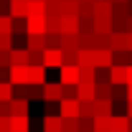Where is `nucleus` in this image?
Wrapping results in <instances>:
<instances>
[{
	"label": "nucleus",
	"instance_id": "1",
	"mask_svg": "<svg viewBox=\"0 0 132 132\" xmlns=\"http://www.w3.org/2000/svg\"><path fill=\"white\" fill-rule=\"evenodd\" d=\"M76 81H79V66L76 64L59 66V84H76Z\"/></svg>",
	"mask_w": 132,
	"mask_h": 132
},
{
	"label": "nucleus",
	"instance_id": "2",
	"mask_svg": "<svg viewBox=\"0 0 132 132\" xmlns=\"http://www.w3.org/2000/svg\"><path fill=\"white\" fill-rule=\"evenodd\" d=\"M41 66L43 69H59L61 66V48H43L41 51Z\"/></svg>",
	"mask_w": 132,
	"mask_h": 132
},
{
	"label": "nucleus",
	"instance_id": "3",
	"mask_svg": "<svg viewBox=\"0 0 132 132\" xmlns=\"http://www.w3.org/2000/svg\"><path fill=\"white\" fill-rule=\"evenodd\" d=\"M43 81H46V69L41 64L26 66V84H43Z\"/></svg>",
	"mask_w": 132,
	"mask_h": 132
},
{
	"label": "nucleus",
	"instance_id": "4",
	"mask_svg": "<svg viewBox=\"0 0 132 132\" xmlns=\"http://www.w3.org/2000/svg\"><path fill=\"white\" fill-rule=\"evenodd\" d=\"M59 117H79V99H59Z\"/></svg>",
	"mask_w": 132,
	"mask_h": 132
},
{
	"label": "nucleus",
	"instance_id": "5",
	"mask_svg": "<svg viewBox=\"0 0 132 132\" xmlns=\"http://www.w3.org/2000/svg\"><path fill=\"white\" fill-rule=\"evenodd\" d=\"M41 99H46V102H59L61 99V84H41Z\"/></svg>",
	"mask_w": 132,
	"mask_h": 132
},
{
	"label": "nucleus",
	"instance_id": "6",
	"mask_svg": "<svg viewBox=\"0 0 132 132\" xmlns=\"http://www.w3.org/2000/svg\"><path fill=\"white\" fill-rule=\"evenodd\" d=\"M76 99H94V79L76 81Z\"/></svg>",
	"mask_w": 132,
	"mask_h": 132
},
{
	"label": "nucleus",
	"instance_id": "7",
	"mask_svg": "<svg viewBox=\"0 0 132 132\" xmlns=\"http://www.w3.org/2000/svg\"><path fill=\"white\" fill-rule=\"evenodd\" d=\"M94 18H112V0H92Z\"/></svg>",
	"mask_w": 132,
	"mask_h": 132
},
{
	"label": "nucleus",
	"instance_id": "8",
	"mask_svg": "<svg viewBox=\"0 0 132 132\" xmlns=\"http://www.w3.org/2000/svg\"><path fill=\"white\" fill-rule=\"evenodd\" d=\"M28 107H31V102L26 97H13L8 102V112L10 114H28Z\"/></svg>",
	"mask_w": 132,
	"mask_h": 132
},
{
	"label": "nucleus",
	"instance_id": "9",
	"mask_svg": "<svg viewBox=\"0 0 132 132\" xmlns=\"http://www.w3.org/2000/svg\"><path fill=\"white\" fill-rule=\"evenodd\" d=\"M59 33H79V18L76 15H61Z\"/></svg>",
	"mask_w": 132,
	"mask_h": 132
},
{
	"label": "nucleus",
	"instance_id": "10",
	"mask_svg": "<svg viewBox=\"0 0 132 132\" xmlns=\"http://www.w3.org/2000/svg\"><path fill=\"white\" fill-rule=\"evenodd\" d=\"M28 130H31L28 114H10V132H28Z\"/></svg>",
	"mask_w": 132,
	"mask_h": 132
},
{
	"label": "nucleus",
	"instance_id": "11",
	"mask_svg": "<svg viewBox=\"0 0 132 132\" xmlns=\"http://www.w3.org/2000/svg\"><path fill=\"white\" fill-rule=\"evenodd\" d=\"M109 132H130V117L127 114H112Z\"/></svg>",
	"mask_w": 132,
	"mask_h": 132
},
{
	"label": "nucleus",
	"instance_id": "12",
	"mask_svg": "<svg viewBox=\"0 0 132 132\" xmlns=\"http://www.w3.org/2000/svg\"><path fill=\"white\" fill-rule=\"evenodd\" d=\"M109 84H127V66L119 64L109 66Z\"/></svg>",
	"mask_w": 132,
	"mask_h": 132
},
{
	"label": "nucleus",
	"instance_id": "13",
	"mask_svg": "<svg viewBox=\"0 0 132 132\" xmlns=\"http://www.w3.org/2000/svg\"><path fill=\"white\" fill-rule=\"evenodd\" d=\"M94 66H112V48H92Z\"/></svg>",
	"mask_w": 132,
	"mask_h": 132
},
{
	"label": "nucleus",
	"instance_id": "14",
	"mask_svg": "<svg viewBox=\"0 0 132 132\" xmlns=\"http://www.w3.org/2000/svg\"><path fill=\"white\" fill-rule=\"evenodd\" d=\"M10 66H28V48H10Z\"/></svg>",
	"mask_w": 132,
	"mask_h": 132
},
{
	"label": "nucleus",
	"instance_id": "15",
	"mask_svg": "<svg viewBox=\"0 0 132 132\" xmlns=\"http://www.w3.org/2000/svg\"><path fill=\"white\" fill-rule=\"evenodd\" d=\"M8 81L13 86L26 84V66H8Z\"/></svg>",
	"mask_w": 132,
	"mask_h": 132
},
{
	"label": "nucleus",
	"instance_id": "16",
	"mask_svg": "<svg viewBox=\"0 0 132 132\" xmlns=\"http://www.w3.org/2000/svg\"><path fill=\"white\" fill-rule=\"evenodd\" d=\"M94 117H109L112 114V99H94Z\"/></svg>",
	"mask_w": 132,
	"mask_h": 132
},
{
	"label": "nucleus",
	"instance_id": "17",
	"mask_svg": "<svg viewBox=\"0 0 132 132\" xmlns=\"http://www.w3.org/2000/svg\"><path fill=\"white\" fill-rule=\"evenodd\" d=\"M26 33H43V15H26Z\"/></svg>",
	"mask_w": 132,
	"mask_h": 132
},
{
	"label": "nucleus",
	"instance_id": "18",
	"mask_svg": "<svg viewBox=\"0 0 132 132\" xmlns=\"http://www.w3.org/2000/svg\"><path fill=\"white\" fill-rule=\"evenodd\" d=\"M26 48L43 51V33H26Z\"/></svg>",
	"mask_w": 132,
	"mask_h": 132
},
{
	"label": "nucleus",
	"instance_id": "19",
	"mask_svg": "<svg viewBox=\"0 0 132 132\" xmlns=\"http://www.w3.org/2000/svg\"><path fill=\"white\" fill-rule=\"evenodd\" d=\"M94 99H112V84L109 81H94Z\"/></svg>",
	"mask_w": 132,
	"mask_h": 132
},
{
	"label": "nucleus",
	"instance_id": "20",
	"mask_svg": "<svg viewBox=\"0 0 132 132\" xmlns=\"http://www.w3.org/2000/svg\"><path fill=\"white\" fill-rule=\"evenodd\" d=\"M43 132H61V117L59 114H43Z\"/></svg>",
	"mask_w": 132,
	"mask_h": 132
},
{
	"label": "nucleus",
	"instance_id": "21",
	"mask_svg": "<svg viewBox=\"0 0 132 132\" xmlns=\"http://www.w3.org/2000/svg\"><path fill=\"white\" fill-rule=\"evenodd\" d=\"M8 15L10 18H26V0H10L8 3Z\"/></svg>",
	"mask_w": 132,
	"mask_h": 132
},
{
	"label": "nucleus",
	"instance_id": "22",
	"mask_svg": "<svg viewBox=\"0 0 132 132\" xmlns=\"http://www.w3.org/2000/svg\"><path fill=\"white\" fill-rule=\"evenodd\" d=\"M46 3L43 0H26V15H43Z\"/></svg>",
	"mask_w": 132,
	"mask_h": 132
},
{
	"label": "nucleus",
	"instance_id": "23",
	"mask_svg": "<svg viewBox=\"0 0 132 132\" xmlns=\"http://www.w3.org/2000/svg\"><path fill=\"white\" fill-rule=\"evenodd\" d=\"M61 15H43V33H59Z\"/></svg>",
	"mask_w": 132,
	"mask_h": 132
},
{
	"label": "nucleus",
	"instance_id": "24",
	"mask_svg": "<svg viewBox=\"0 0 132 132\" xmlns=\"http://www.w3.org/2000/svg\"><path fill=\"white\" fill-rule=\"evenodd\" d=\"M23 97L28 99V102L41 99V84H26V86H23Z\"/></svg>",
	"mask_w": 132,
	"mask_h": 132
},
{
	"label": "nucleus",
	"instance_id": "25",
	"mask_svg": "<svg viewBox=\"0 0 132 132\" xmlns=\"http://www.w3.org/2000/svg\"><path fill=\"white\" fill-rule=\"evenodd\" d=\"M92 48H109V33H92Z\"/></svg>",
	"mask_w": 132,
	"mask_h": 132
},
{
	"label": "nucleus",
	"instance_id": "26",
	"mask_svg": "<svg viewBox=\"0 0 132 132\" xmlns=\"http://www.w3.org/2000/svg\"><path fill=\"white\" fill-rule=\"evenodd\" d=\"M112 64H119V66H130V48L112 51Z\"/></svg>",
	"mask_w": 132,
	"mask_h": 132
},
{
	"label": "nucleus",
	"instance_id": "27",
	"mask_svg": "<svg viewBox=\"0 0 132 132\" xmlns=\"http://www.w3.org/2000/svg\"><path fill=\"white\" fill-rule=\"evenodd\" d=\"M94 33H112V18H94Z\"/></svg>",
	"mask_w": 132,
	"mask_h": 132
},
{
	"label": "nucleus",
	"instance_id": "28",
	"mask_svg": "<svg viewBox=\"0 0 132 132\" xmlns=\"http://www.w3.org/2000/svg\"><path fill=\"white\" fill-rule=\"evenodd\" d=\"M109 117H94V122H92V132H109Z\"/></svg>",
	"mask_w": 132,
	"mask_h": 132
},
{
	"label": "nucleus",
	"instance_id": "29",
	"mask_svg": "<svg viewBox=\"0 0 132 132\" xmlns=\"http://www.w3.org/2000/svg\"><path fill=\"white\" fill-rule=\"evenodd\" d=\"M61 132H79L76 117H61Z\"/></svg>",
	"mask_w": 132,
	"mask_h": 132
},
{
	"label": "nucleus",
	"instance_id": "30",
	"mask_svg": "<svg viewBox=\"0 0 132 132\" xmlns=\"http://www.w3.org/2000/svg\"><path fill=\"white\" fill-rule=\"evenodd\" d=\"M10 99H13V84L0 81V102H10Z\"/></svg>",
	"mask_w": 132,
	"mask_h": 132
},
{
	"label": "nucleus",
	"instance_id": "31",
	"mask_svg": "<svg viewBox=\"0 0 132 132\" xmlns=\"http://www.w3.org/2000/svg\"><path fill=\"white\" fill-rule=\"evenodd\" d=\"M10 33H13V36H26V18H13Z\"/></svg>",
	"mask_w": 132,
	"mask_h": 132
},
{
	"label": "nucleus",
	"instance_id": "32",
	"mask_svg": "<svg viewBox=\"0 0 132 132\" xmlns=\"http://www.w3.org/2000/svg\"><path fill=\"white\" fill-rule=\"evenodd\" d=\"M79 48H61V64H76Z\"/></svg>",
	"mask_w": 132,
	"mask_h": 132
},
{
	"label": "nucleus",
	"instance_id": "33",
	"mask_svg": "<svg viewBox=\"0 0 132 132\" xmlns=\"http://www.w3.org/2000/svg\"><path fill=\"white\" fill-rule=\"evenodd\" d=\"M43 48H59V33H43Z\"/></svg>",
	"mask_w": 132,
	"mask_h": 132
},
{
	"label": "nucleus",
	"instance_id": "34",
	"mask_svg": "<svg viewBox=\"0 0 132 132\" xmlns=\"http://www.w3.org/2000/svg\"><path fill=\"white\" fill-rule=\"evenodd\" d=\"M13 48V33H0V51Z\"/></svg>",
	"mask_w": 132,
	"mask_h": 132
},
{
	"label": "nucleus",
	"instance_id": "35",
	"mask_svg": "<svg viewBox=\"0 0 132 132\" xmlns=\"http://www.w3.org/2000/svg\"><path fill=\"white\" fill-rule=\"evenodd\" d=\"M10 26H13V18L8 15H0V33H10Z\"/></svg>",
	"mask_w": 132,
	"mask_h": 132
},
{
	"label": "nucleus",
	"instance_id": "36",
	"mask_svg": "<svg viewBox=\"0 0 132 132\" xmlns=\"http://www.w3.org/2000/svg\"><path fill=\"white\" fill-rule=\"evenodd\" d=\"M76 122H79V130H92L94 117H84V114H79V117H76Z\"/></svg>",
	"mask_w": 132,
	"mask_h": 132
},
{
	"label": "nucleus",
	"instance_id": "37",
	"mask_svg": "<svg viewBox=\"0 0 132 132\" xmlns=\"http://www.w3.org/2000/svg\"><path fill=\"white\" fill-rule=\"evenodd\" d=\"M0 132H10V114H0Z\"/></svg>",
	"mask_w": 132,
	"mask_h": 132
},
{
	"label": "nucleus",
	"instance_id": "38",
	"mask_svg": "<svg viewBox=\"0 0 132 132\" xmlns=\"http://www.w3.org/2000/svg\"><path fill=\"white\" fill-rule=\"evenodd\" d=\"M28 64H41V51H28Z\"/></svg>",
	"mask_w": 132,
	"mask_h": 132
},
{
	"label": "nucleus",
	"instance_id": "39",
	"mask_svg": "<svg viewBox=\"0 0 132 132\" xmlns=\"http://www.w3.org/2000/svg\"><path fill=\"white\" fill-rule=\"evenodd\" d=\"M0 66H3V69L10 66V56H8V51H0Z\"/></svg>",
	"mask_w": 132,
	"mask_h": 132
},
{
	"label": "nucleus",
	"instance_id": "40",
	"mask_svg": "<svg viewBox=\"0 0 132 132\" xmlns=\"http://www.w3.org/2000/svg\"><path fill=\"white\" fill-rule=\"evenodd\" d=\"M125 114L132 117V99H127V109H125Z\"/></svg>",
	"mask_w": 132,
	"mask_h": 132
},
{
	"label": "nucleus",
	"instance_id": "41",
	"mask_svg": "<svg viewBox=\"0 0 132 132\" xmlns=\"http://www.w3.org/2000/svg\"><path fill=\"white\" fill-rule=\"evenodd\" d=\"M127 84H132V64L127 66Z\"/></svg>",
	"mask_w": 132,
	"mask_h": 132
},
{
	"label": "nucleus",
	"instance_id": "42",
	"mask_svg": "<svg viewBox=\"0 0 132 132\" xmlns=\"http://www.w3.org/2000/svg\"><path fill=\"white\" fill-rule=\"evenodd\" d=\"M127 33H132V15H127Z\"/></svg>",
	"mask_w": 132,
	"mask_h": 132
},
{
	"label": "nucleus",
	"instance_id": "43",
	"mask_svg": "<svg viewBox=\"0 0 132 132\" xmlns=\"http://www.w3.org/2000/svg\"><path fill=\"white\" fill-rule=\"evenodd\" d=\"M127 48L132 51V33H127Z\"/></svg>",
	"mask_w": 132,
	"mask_h": 132
},
{
	"label": "nucleus",
	"instance_id": "44",
	"mask_svg": "<svg viewBox=\"0 0 132 132\" xmlns=\"http://www.w3.org/2000/svg\"><path fill=\"white\" fill-rule=\"evenodd\" d=\"M127 99H132V84H127Z\"/></svg>",
	"mask_w": 132,
	"mask_h": 132
},
{
	"label": "nucleus",
	"instance_id": "45",
	"mask_svg": "<svg viewBox=\"0 0 132 132\" xmlns=\"http://www.w3.org/2000/svg\"><path fill=\"white\" fill-rule=\"evenodd\" d=\"M46 3H59V0H46Z\"/></svg>",
	"mask_w": 132,
	"mask_h": 132
},
{
	"label": "nucleus",
	"instance_id": "46",
	"mask_svg": "<svg viewBox=\"0 0 132 132\" xmlns=\"http://www.w3.org/2000/svg\"><path fill=\"white\" fill-rule=\"evenodd\" d=\"M79 132H92V130H79Z\"/></svg>",
	"mask_w": 132,
	"mask_h": 132
},
{
	"label": "nucleus",
	"instance_id": "47",
	"mask_svg": "<svg viewBox=\"0 0 132 132\" xmlns=\"http://www.w3.org/2000/svg\"><path fill=\"white\" fill-rule=\"evenodd\" d=\"M3 3H8V0H3Z\"/></svg>",
	"mask_w": 132,
	"mask_h": 132
},
{
	"label": "nucleus",
	"instance_id": "48",
	"mask_svg": "<svg viewBox=\"0 0 132 132\" xmlns=\"http://www.w3.org/2000/svg\"><path fill=\"white\" fill-rule=\"evenodd\" d=\"M28 132H31V130H28Z\"/></svg>",
	"mask_w": 132,
	"mask_h": 132
},
{
	"label": "nucleus",
	"instance_id": "49",
	"mask_svg": "<svg viewBox=\"0 0 132 132\" xmlns=\"http://www.w3.org/2000/svg\"><path fill=\"white\" fill-rule=\"evenodd\" d=\"M130 132H132V130H130Z\"/></svg>",
	"mask_w": 132,
	"mask_h": 132
}]
</instances>
